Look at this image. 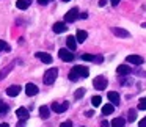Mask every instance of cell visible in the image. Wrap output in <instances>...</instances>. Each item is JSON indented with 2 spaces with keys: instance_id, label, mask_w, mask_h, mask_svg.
Here are the masks:
<instances>
[{
  "instance_id": "obj_18",
  "label": "cell",
  "mask_w": 146,
  "mask_h": 127,
  "mask_svg": "<svg viewBox=\"0 0 146 127\" xmlns=\"http://www.w3.org/2000/svg\"><path fill=\"white\" fill-rule=\"evenodd\" d=\"M30 5H32V0H17L16 2V7L19 10H27Z\"/></svg>"
},
{
  "instance_id": "obj_39",
  "label": "cell",
  "mask_w": 146,
  "mask_h": 127,
  "mask_svg": "<svg viewBox=\"0 0 146 127\" xmlns=\"http://www.w3.org/2000/svg\"><path fill=\"white\" fill-rule=\"evenodd\" d=\"M0 127H10V126H8L7 122H2V124H0Z\"/></svg>"
},
{
  "instance_id": "obj_21",
  "label": "cell",
  "mask_w": 146,
  "mask_h": 127,
  "mask_svg": "<svg viewBox=\"0 0 146 127\" xmlns=\"http://www.w3.org/2000/svg\"><path fill=\"white\" fill-rule=\"evenodd\" d=\"M124 126H126V119H123V118H115L111 121V127H124Z\"/></svg>"
},
{
  "instance_id": "obj_32",
  "label": "cell",
  "mask_w": 146,
  "mask_h": 127,
  "mask_svg": "<svg viewBox=\"0 0 146 127\" xmlns=\"http://www.w3.org/2000/svg\"><path fill=\"white\" fill-rule=\"evenodd\" d=\"M138 127H146V118H143V119L138 122Z\"/></svg>"
},
{
  "instance_id": "obj_33",
  "label": "cell",
  "mask_w": 146,
  "mask_h": 127,
  "mask_svg": "<svg viewBox=\"0 0 146 127\" xmlns=\"http://www.w3.org/2000/svg\"><path fill=\"white\" fill-rule=\"evenodd\" d=\"M49 2H50V0H38V3H39V5H47Z\"/></svg>"
},
{
  "instance_id": "obj_13",
  "label": "cell",
  "mask_w": 146,
  "mask_h": 127,
  "mask_svg": "<svg viewBox=\"0 0 146 127\" xmlns=\"http://www.w3.org/2000/svg\"><path fill=\"white\" fill-rule=\"evenodd\" d=\"M19 93H21V86L19 85H11V86H8V89H7V94L10 96V97H16Z\"/></svg>"
},
{
  "instance_id": "obj_27",
  "label": "cell",
  "mask_w": 146,
  "mask_h": 127,
  "mask_svg": "<svg viewBox=\"0 0 146 127\" xmlns=\"http://www.w3.org/2000/svg\"><path fill=\"white\" fill-rule=\"evenodd\" d=\"M7 111H8V105L5 104V102L0 101V114H5Z\"/></svg>"
},
{
  "instance_id": "obj_2",
  "label": "cell",
  "mask_w": 146,
  "mask_h": 127,
  "mask_svg": "<svg viewBox=\"0 0 146 127\" xmlns=\"http://www.w3.org/2000/svg\"><path fill=\"white\" fill-rule=\"evenodd\" d=\"M58 57H60L63 61H66V63H69V61L74 60V55H72V52H71L69 49H60V50H58Z\"/></svg>"
},
{
  "instance_id": "obj_30",
  "label": "cell",
  "mask_w": 146,
  "mask_h": 127,
  "mask_svg": "<svg viewBox=\"0 0 146 127\" xmlns=\"http://www.w3.org/2000/svg\"><path fill=\"white\" fill-rule=\"evenodd\" d=\"M11 69H13V66H8V67H7V69H3V71H2V72H0V80L3 79V77H5V75H7V74H8V72H10V71H11Z\"/></svg>"
},
{
  "instance_id": "obj_41",
  "label": "cell",
  "mask_w": 146,
  "mask_h": 127,
  "mask_svg": "<svg viewBox=\"0 0 146 127\" xmlns=\"http://www.w3.org/2000/svg\"><path fill=\"white\" fill-rule=\"evenodd\" d=\"M61 2H71V0H61Z\"/></svg>"
},
{
  "instance_id": "obj_17",
  "label": "cell",
  "mask_w": 146,
  "mask_h": 127,
  "mask_svg": "<svg viewBox=\"0 0 146 127\" xmlns=\"http://www.w3.org/2000/svg\"><path fill=\"white\" fill-rule=\"evenodd\" d=\"M66 30H68V27L64 22H55L54 24V32L55 33H64Z\"/></svg>"
},
{
  "instance_id": "obj_20",
  "label": "cell",
  "mask_w": 146,
  "mask_h": 127,
  "mask_svg": "<svg viewBox=\"0 0 146 127\" xmlns=\"http://www.w3.org/2000/svg\"><path fill=\"white\" fill-rule=\"evenodd\" d=\"M39 116H41L42 119H47V118L50 116V110H49V107H46V105H42V107L39 108Z\"/></svg>"
},
{
  "instance_id": "obj_22",
  "label": "cell",
  "mask_w": 146,
  "mask_h": 127,
  "mask_svg": "<svg viewBox=\"0 0 146 127\" xmlns=\"http://www.w3.org/2000/svg\"><path fill=\"white\" fill-rule=\"evenodd\" d=\"M113 110H115V105L113 104H107V105L102 107V114H111Z\"/></svg>"
},
{
  "instance_id": "obj_28",
  "label": "cell",
  "mask_w": 146,
  "mask_h": 127,
  "mask_svg": "<svg viewBox=\"0 0 146 127\" xmlns=\"http://www.w3.org/2000/svg\"><path fill=\"white\" fill-rule=\"evenodd\" d=\"M83 94H85V89L80 88V89H77V91L74 93V97H76V99H80V97H83Z\"/></svg>"
},
{
  "instance_id": "obj_7",
  "label": "cell",
  "mask_w": 146,
  "mask_h": 127,
  "mask_svg": "<svg viewBox=\"0 0 146 127\" xmlns=\"http://www.w3.org/2000/svg\"><path fill=\"white\" fill-rule=\"evenodd\" d=\"M38 86L35 85V83H27L25 85V94L27 96H36L38 94Z\"/></svg>"
},
{
  "instance_id": "obj_9",
  "label": "cell",
  "mask_w": 146,
  "mask_h": 127,
  "mask_svg": "<svg viewBox=\"0 0 146 127\" xmlns=\"http://www.w3.org/2000/svg\"><path fill=\"white\" fill-rule=\"evenodd\" d=\"M116 72L119 74V75H129V74H132V67L127 66V64H119V66L116 67Z\"/></svg>"
},
{
  "instance_id": "obj_23",
  "label": "cell",
  "mask_w": 146,
  "mask_h": 127,
  "mask_svg": "<svg viewBox=\"0 0 146 127\" xmlns=\"http://www.w3.org/2000/svg\"><path fill=\"white\" fill-rule=\"evenodd\" d=\"M135 119H137V111L133 110V108H130L129 113H127V121H129V122H133Z\"/></svg>"
},
{
  "instance_id": "obj_5",
  "label": "cell",
  "mask_w": 146,
  "mask_h": 127,
  "mask_svg": "<svg viewBox=\"0 0 146 127\" xmlns=\"http://www.w3.org/2000/svg\"><path fill=\"white\" fill-rule=\"evenodd\" d=\"M72 71H74V72H76L79 77H83V79L90 75V69H88L86 66H80V64H77V66L72 67Z\"/></svg>"
},
{
  "instance_id": "obj_34",
  "label": "cell",
  "mask_w": 146,
  "mask_h": 127,
  "mask_svg": "<svg viewBox=\"0 0 146 127\" xmlns=\"http://www.w3.org/2000/svg\"><path fill=\"white\" fill-rule=\"evenodd\" d=\"M119 2H121V0H110V3L113 5V7H116V5L119 3Z\"/></svg>"
},
{
  "instance_id": "obj_4",
  "label": "cell",
  "mask_w": 146,
  "mask_h": 127,
  "mask_svg": "<svg viewBox=\"0 0 146 127\" xmlns=\"http://www.w3.org/2000/svg\"><path fill=\"white\" fill-rule=\"evenodd\" d=\"M93 86H94L96 89H105L107 88V79L102 77V75L96 77V79L93 80Z\"/></svg>"
},
{
  "instance_id": "obj_14",
  "label": "cell",
  "mask_w": 146,
  "mask_h": 127,
  "mask_svg": "<svg viewBox=\"0 0 146 127\" xmlns=\"http://www.w3.org/2000/svg\"><path fill=\"white\" fill-rule=\"evenodd\" d=\"M36 58H39V60L42 61V63H47V64H50L52 63V57L49 54H44V52H36Z\"/></svg>"
},
{
  "instance_id": "obj_15",
  "label": "cell",
  "mask_w": 146,
  "mask_h": 127,
  "mask_svg": "<svg viewBox=\"0 0 146 127\" xmlns=\"http://www.w3.org/2000/svg\"><path fill=\"white\" fill-rule=\"evenodd\" d=\"M66 46H68V49H69V50H76V47H77L76 36H68V38H66Z\"/></svg>"
},
{
  "instance_id": "obj_35",
  "label": "cell",
  "mask_w": 146,
  "mask_h": 127,
  "mask_svg": "<svg viewBox=\"0 0 146 127\" xmlns=\"http://www.w3.org/2000/svg\"><path fill=\"white\" fill-rule=\"evenodd\" d=\"M17 127H25V121H19V122H17Z\"/></svg>"
},
{
  "instance_id": "obj_12",
  "label": "cell",
  "mask_w": 146,
  "mask_h": 127,
  "mask_svg": "<svg viewBox=\"0 0 146 127\" xmlns=\"http://www.w3.org/2000/svg\"><path fill=\"white\" fill-rule=\"evenodd\" d=\"M111 32H113V35L119 36V38H129V36H130V33L127 32V30L118 28V27H113V28H111Z\"/></svg>"
},
{
  "instance_id": "obj_16",
  "label": "cell",
  "mask_w": 146,
  "mask_h": 127,
  "mask_svg": "<svg viewBox=\"0 0 146 127\" xmlns=\"http://www.w3.org/2000/svg\"><path fill=\"white\" fill-rule=\"evenodd\" d=\"M108 101L113 105H119V94L116 91H108Z\"/></svg>"
},
{
  "instance_id": "obj_19",
  "label": "cell",
  "mask_w": 146,
  "mask_h": 127,
  "mask_svg": "<svg viewBox=\"0 0 146 127\" xmlns=\"http://www.w3.org/2000/svg\"><path fill=\"white\" fill-rule=\"evenodd\" d=\"M86 38H88V33L85 32V30H77V35H76V39L79 42H85Z\"/></svg>"
},
{
  "instance_id": "obj_11",
  "label": "cell",
  "mask_w": 146,
  "mask_h": 127,
  "mask_svg": "<svg viewBox=\"0 0 146 127\" xmlns=\"http://www.w3.org/2000/svg\"><path fill=\"white\" fill-rule=\"evenodd\" d=\"M16 114H17V118H19V121H27L29 119V110L27 108H24V107H21V108H17L16 110Z\"/></svg>"
},
{
  "instance_id": "obj_40",
  "label": "cell",
  "mask_w": 146,
  "mask_h": 127,
  "mask_svg": "<svg viewBox=\"0 0 146 127\" xmlns=\"http://www.w3.org/2000/svg\"><path fill=\"white\" fill-rule=\"evenodd\" d=\"M102 127H108V124H107V121H104V122H102Z\"/></svg>"
},
{
  "instance_id": "obj_25",
  "label": "cell",
  "mask_w": 146,
  "mask_h": 127,
  "mask_svg": "<svg viewBox=\"0 0 146 127\" xmlns=\"http://www.w3.org/2000/svg\"><path fill=\"white\" fill-rule=\"evenodd\" d=\"M101 102H102L101 96H93V97H91V105H93V107H99Z\"/></svg>"
},
{
  "instance_id": "obj_3",
  "label": "cell",
  "mask_w": 146,
  "mask_h": 127,
  "mask_svg": "<svg viewBox=\"0 0 146 127\" xmlns=\"http://www.w3.org/2000/svg\"><path fill=\"white\" fill-rule=\"evenodd\" d=\"M68 107H69V102H54V104H52V110L55 111V113H64V111L68 110Z\"/></svg>"
},
{
  "instance_id": "obj_10",
  "label": "cell",
  "mask_w": 146,
  "mask_h": 127,
  "mask_svg": "<svg viewBox=\"0 0 146 127\" xmlns=\"http://www.w3.org/2000/svg\"><path fill=\"white\" fill-rule=\"evenodd\" d=\"M127 63L130 64H137V66H140V64H143V58L140 57V55H129V57L126 58Z\"/></svg>"
},
{
  "instance_id": "obj_24",
  "label": "cell",
  "mask_w": 146,
  "mask_h": 127,
  "mask_svg": "<svg viewBox=\"0 0 146 127\" xmlns=\"http://www.w3.org/2000/svg\"><path fill=\"white\" fill-rule=\"evenodd\" d=\"M0 50H2V52H10L11 50L10 44H8V42H5L3 39H0Z\"/></svg>"
},
{
  "instance_id": "obj_38",
  "label": "cell",
  "mask_w": 146,
  "mask_h": 127,
  "mask_svg": "<svg viewBox=\"0 0 146 127\" xmlns=\"http://www.w3.org/2000/svg\"><path fill=\"white\" fill-rule=\"evenodd\" d=\"M80 17H82V19H86V17H88V14H86V13H82V14H80Z\"/></svg>"
},
{
  "instance_id": "obj_36",
  "label": "cell",
  "mask_w": 146,
  "mask_h": 127,
  "mask_svg": "<svg viewBox=\"0 0 146 127\" xmlns=\"http://www.w3.org/2000/svg\"><path fill=\"white\" fill-rule=\"evenodd\" d=\"M105 3H107V0H99V7H104Z\"/></svg>"
},
{
  "instance_id": "obj_37",
  "label": "cell",
  "mask_w": 146,
  "mask_h": 127,
  "mask_svg": "<svg viewBox=\"0 0 146 127\" xmlns=\"http://www.w3.org/2000/svg\"><path fill=\"white\" fill-rule=\"evenodd\" d=\"M85 114H86V118H91V116H93V114H94V113H93V111H86Z\"/></svg>"
},
{
  "instance_id": "obj_6",
  "label": "cell",
  "mask_w": 146,
  "mask_h": 127,
  "mask_svg": "<svg viewBox=\"0 0 146 127\" xmlns=\"http://www.w3.org/2000/svg\"><path fill=\"white\" fill-rule=\"evenodd\" d=\"M77 17H80L79 16V10H77V8H72V10H69L66 14H64V21H66V22H74Z\"/></svg>"
},
{
  "instance_id": "obj_1",
  "label": "cell",
  "mask_w": 146,
  "mask_h": 127,
  "mask_svg": "<svg viewBox=\"0 0 146 127\" xmlns=\"http://www.w3.org/2000/svg\"><path fill=\"white\" fill-rule=\"evenodd\" d=\"M57 77H58V69H57V67H50V69H47L44 72L42 82H44L46 85H52V83L57 80Z\"/></svg>"
},
{
  "instance_id": "obj_8",
  "label": "cell",
  "mask_w": 146,
  "mask_h": 127,
  "mask_svg": "<svg viewBox=\"0 0 146 127\" xmlns=\"http://www.w3.org/2000/svg\"><path fill=\"white\" fill-rule=\"evenodd\" d=\"M82 60H83V61H94V63H102V60H104V58H102L101 55H98V57H96V55L83 54V55H82Z\"/></svg>"
},
{
  "instance_id": "obj_29",
  "label": "cell",
  "mask_w": 146,
  "mask_h": 127,
  "mask_svg": "<svg viewBox=\"0 0 146 127\" xmlns=\"http://www.w3.org/2000/svg\"><path fill=\"white\" fill-rule=\"evenodd\" d=\"M79 79H80V77L77 75V74L74 72V71H71V72H69V80H72V82H77Z\"/></svg>"
},
{
  "instance_id": "obj_31",
  "label": "cell",
  "mask_w": 146,
  "mask_h": 127,
  "mask_svg": "<svg viewBox=\"0 0 146 127\" xmlns=\"http://www.w3.org/2000/svg\"><path fill=\"white\" fill-rule=\"evenodd\" d=\"M60 127H72V122L71 121H64V122H61Z\"/></svg>"
},
{
  "instance_id": "obj_26",
  "label": "cell",
  "mask_w": 146,
  "mask_h": 127,
  "mask_svg": "<svg viewBox=\"0 0 146 127\" xmlns=\"http://www.w3.org/2000/svg\"><path fill=\"white\" fill-rule=\"evenodd\" d=\"M138 110H146V97H141L138 101Z\"/></svg>"
}]
</instances>
